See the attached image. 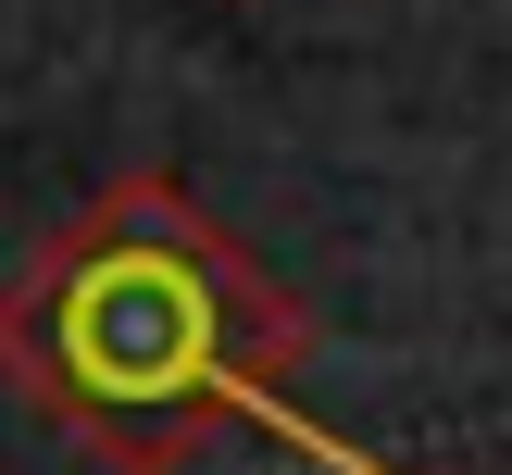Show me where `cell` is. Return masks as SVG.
Returning <instances> with one entry per match:
<instances>
[{
    "label": "cell",
    "instance_id": "2",
    "mask_svg": "<svg viewBox=\"0 0 512 475\" xmlns=\"http://www.w3.org/2000/svg\"><path fill=\"white\" fill-rule=\"evenodd\" d=\"M250 425H275V438H300V450H313V463H338V475H388V463H363V450H350V438H325L313 413H288V400H263V413H250Z\"/></svg>",
    "mask_w": 512,
    "mask_h": 475
},
{
    "label": "cell",
    "instance_id": "3",
    "mask_svg": "<svg viewBox=\"0 0 512 475\" xmlns=\"http://www.w3.org/2000/svg\"><path fill=\"white\" fill-rule=\"evenodd\" d=\"M238 13H250V0H238Z\"/></svg>",
    "mask_w": 512,
    "mask_h": 475
},
{
    "label": "cell",
    "instance_id": "1",
    "mask_svg": "<svg viewBox=\"0 0 512 475\" xmlns=\"http://www.w3.org/2000/svg\"><path fill=\"white\" fill-rule=\"evenodd\" d=\"M313 363V313L175 175H113L0 288V388L100 475H188Z\"/></svg>",
    "mask_w": 512,
    "mask_h": 475
}]
</instances>
